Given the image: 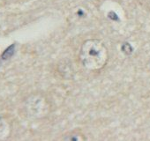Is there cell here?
Wrapping results in <instances>:
<instances>
[{
    "mask_svg": "<svg viewBox=\"0 0 150 141\" xmlns=\"http://www.w3.org/2000/svg\"><path fill=\"white\" fill-rule=\"evenodd\" d=\"M80 61L90 70H98L105 66L109 53L103 42L98 39L86 40L80 49Z\"/></svg>",
    "mask_w": 150,
    "mask_h": 141,
    "instance_id": "obj_1",
    "label": "cell"
},
{
    "mask_svg": "<svg viewBox=\"0 0 150 141\" xmlns=\"http://www.w3.org/2000/svg\"><path fill=\"white\" fill-rule=\"evenodd\" d=\"M26 109L31 117L41 118L48 115L50 107L44 97L40 94H34L27 100Z\"/></svg>",
    "mask_w": 150,
    "mask_h": 141,
    "instance_id": "obj_2",
    "label": "cell"
}]
</instances>
